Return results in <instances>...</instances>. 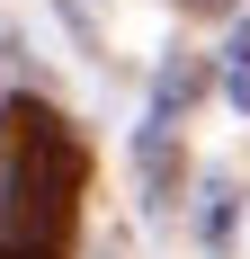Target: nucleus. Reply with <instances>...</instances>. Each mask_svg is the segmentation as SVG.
<instances>
[{"label":"nucleus","mask_w":250,"mask_h":259,"mask_svg":"<svg viewBox=\"0 0 250 259\" xmlns=\"http://www.w3.org/2000/svg\"><path fill=\"white\" fill-rule=\"evenodd\" d=\"M188 9H232V0H188Z\"/></svg>","instance_id":"3"},{"label":"nucleus","mask_w":250,"mask_h":259,"mask_svg":"<svg viewBox=\"0 0 250 259\" xmlns=\"http://www.w3.org/2000/svg\"><path fill=\"white\" fill-rule=\"evenodd\" d=\"M0 259H9V250H0Z\"/></svg>","instance_id":"4"},{"label":"nucleus","mask_w":250,"mask_h":259,"mask_svg":"<svg viewBox=\"0 0 250 259\" xmlns=\"http://www.w3.org/2000/svg\"><path fill=\"white\" fill-rule=\"evenodd\" d=\"M188 99H205V63H161V80H152V116H179Z\"/></svg>","instance_id":"2"},{"label":"nucleus","mask_w":250,"mask_h":259,"mask_svg":"<svg viewBox=\"0 0 250 259\" xmlns=\"http://www.w3.org/2000/svg\"><path fill=\"white\" fill-rule=\"evenodd\" d=\"M0 250L9 259H63L80 224V179L90 152L45 99H0Z\"/></svg>","instance_id":"1"}]
</instances>
